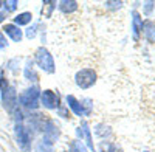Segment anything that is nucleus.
Instances as JSON below:
<instances>
[{
	"instance_id": "nucleus-13",
	"label": "nucleus",
	"mask_w": 155,
	"mask_h": 152,
	"mask_svg": "<svg viewBox=\"0 0 155 152\" xmlns=\"http://www.w3.org/2000/svg\"><path fill=\"white\" fill-rule=\"evenodd\" d=\"M93 132H95V135L98 138H101V140H107V138H110L112 134H113L112 127L109 124H106V123H98L93 127Z\"/></svg>"
},
{
	"instance_id": "nucleus-16",
	"label": "nucleus",
	"mask_w": 155,
	"mask_h": 152,
	"mask_svg": "<svg viewBox=\"0 0 155 152\" xmlns=\"http://www.w3.org/2000/svg\"><path fill=\"white\" fill-rule=\"evenodd\" d=\"M33 22V14L30 11H25V12H20V14H17L14 19H12V23L17 25V27H25V25H30Z\"/></svg>"
},
{
	"instance_id": "nucleus-8",
	"label": "nucleus",
	"mask_w": 155,
	"mask_h": 152,
	"mask_svg": "<svg viewBox=\"0 0 155 152\" xmlns=\"http://www.w3.org/2000/svg\"><path fill=\"white\" fill-rule=\"evenodd\" d=\"M42 134H44L45 140H48L50 143L54 144L59 140V137H61V129H59V126L56 124V121L47 118L44 126H42Z\"/></svg>"
},
{
	"instance_id": "nucleus-17",
	"label": "nucleus",
	"mask_w": 155,
	"mask_h": 152,
	"mask_svg": "<svg viewBox=\"0 0 155 152\" xmlns=\"http://www.w3.org/2000/svg\"><path fill=\"white\" fill-rule=\"evenodd\" d=\"M56 6H58V3L53 2V0H45V2H42V9H41L42 17L50 19L51 16H53V11L56 9Z\"/></svg>"
},
{
	"instance_id": "nucleus-22",
	"label": "nucleus",
	"mask_w": 155,
	"mask_h": 152,
	"mask_svg": "<svg viewBox=\"0 0 155 152\" xmlns=\"http://www.w3.org/2000/svg\"><path fill=\"white\" fill-rule=\"evenodd\" d=\"M19 65H20V59L19 58H12L6 62V70H11L12 73H19Z\"/></svg>"
},
{
	"instance_id": "nucleus-24",
	"label": "nucleus",
	"mask_w": 155,
	"mask_h": 152,
	"mask_svg": "<svg viewBox=\"0 0 155 152\" xmlns=\"http://www.w3.org/2000/svg\"><path fill=\"white\" fill-rule=\"evenodd\" d=\"M36 34H37V23H33L31 27L27 28V31H25V36H27L28 39H34Z\"/></svg>"
},
{
	"instance_id": "nucleus-4",
	"label": "nucleus",
	"mask_w": 155,
	"mask_h": 152,
	"mask_svg": "<svg viewBox=\"0 0 155 152\" xmlns=\"http://www.w3.org/2000/svg\"><path fill=\"white\" fill-rule=\"evenodd\" d=\"M98 81V74L93 68H81L78 70L76 74H74V84L82 88V90H87V88L93 87Z\"/></svg>"
},
{
	"instance_id": "nucleus-32",
	"label": "nucleus",
	"mask_w": 155,
	"mask_h": 152,
	"mask_svg": "<svg viewBox=\"0 0 155 152\" xmlns=\"http://www.w3.org/2000/svg\"><path fill=\"white\" fill-rule=\"evenodd\" d=\"M143 152H149V150H143Z\"/></svg>"
},
{
	"instance_id": "nucleus-18",
	"label": "nucleus",
	"mask_w": 155,
	"mask_h": 152,
	"mask_svg": "<svg viewBox=\"0 0 155 152\" xmlns=\"http://www.w3.org/2000/svg\"><path fill=\"white\" fill-rule=\"evenodd\" d=\"M53 150H54V144L45 140V138L36 143V152H53Z\"/></svg>"
},
{
	"instance_id": "nucleus-1",
	"label": "nucleus",
	"mask_w": 155,
	"mask_h": 152,
	"mask_svg": "<svg viewBox=\"0 0 155 152\" xmlns=\"http://www.w3.org/2000/svg\"><path fill=\"white\" fill-rule=\"evenodd\" d=\"M19 103L23 109L37 110L39 106H41V88H39V85L33 84V85L25 88L19 95Z\"/></svg>"
},
{
	"instance_id": "nucleus-27",
	"label": "nucleus",
	"mask_w": 155,
	"mask_h": 152,
	"mask_svg": "<svg viewBox=\"0 0 155 152\" xmlns=\"http://www.w3.org/2000/svg\"><path fill=\"white\" fill-rule=\"evenodd\" d=\"M153 8H155V2H146V3L143 5V12H144L146 16H150Z\"/></svg>"
},
{
	"instance_id": "nucleus-19",
	"label": "nucleus",
	"mask_w": 155,
	"mask_h": 152,
	"mask_svg": "<svg viewBox=\"0 0 155 152\" xmlns=\"http://www.w3.org/2000/svg\"><path fill=\"white\" fill-rule=\"evenodd\" d=\"M68 152H88V149L81 140H73L68 144Z\"/></svg>"
},
{
	"instance_id": "nucleus-6",
	"label": "nucleus",
	"mask_w": 155,
	"mask_h": 152,
	"mask_svg": "<svg viewBox=\"0 0 155 152\" xmlns=\"http://www.w3.org/2000/svg\"><path fill=\"white\" fill-rule=\"evenodd\" d=\"M41 106H44L47 110H58L62 104H61V95L58 93V90H47L41 92Z\"/></svg>"
},
{
	"instance_id": "nucleus-31",
	"label": "nucleus",
	"mask_w": 155,
	"mask_h": 152,
	"mask_svg": "<svg viewBox=\"0 0 155 152\" xmlns=\"http://www.w3.org/2000/svg\"><path fill=\"white\" fill-rule=\"evenodd\" d=\"M3 6V2H0V8H2Z\"/></svg>"
},
{
	"instance_id": "nucleus-10",
	"label": "nucleus",
	"mask_w": 155,
	"mask_h": 152,
	"mask_svg": "<svg viewBox=\"0 0 155 152\" xmlns=\"http://www.w3.org/2000/svg\"><path fill=\"white\" fill-rule=\"evenodd\" d=\"M2 33L6 37H9L12 42H17V44L22 42V39H23V31L17 27V25H14V23H5Z\"/></svg>"
},
{
	"instance_id": "nucleus-23",
	"label": "nucleus",
	"mask_w": 155,
	"mask_h": 152,
	"mask_svg": "<svg viewBox=\"0 0 155 152\" xmlns=\"http://www.w3.org/2000/svg\"><path fill=\"white\" fill-rule=\"evenodd\" d=\"M3 8H5V12H14L17 8H19V2L17 0H8V2H3Z\"/></svg>"
},
{
	"instance_id": "nucleus-15",
	"label": "nucleus",
	"mask_w": 155,
	"mask_h": 152,
	"mask_svg": "<svg viewBox=\"0 0 155 152\" xmlns=\"http://www.w3.org/2000/svg\"><path fill=\"white\" fill-rule=\"evenodd\" d=\"M58 9L64 14H71L78 9V2H74V0H62V2H58Z\"/></svg>"
},
{
	"instance_id": "nucleus-5",
	"label": "nucleus",
	"mask_w": 155,
	"mask_h": 152,
	"mask_svg": "<svg viewBox=\"0 0 155 152\" xmlns=\"http://www.w3.org/2000/svg\"><path fill=\"white\" fill-rule=\"evenodd\" d=\"M0 95H2V106H3V109L12 115V112H14L17 109V106H19V95L16 92V87L9 85L6 90L2 92Z\"/></svg>"
},
{
	"instance_id": "nucleus-2",
	"label": "nucleus",
	"mask_w": 155,
	"mask_h": 152,
	"mask_svg": "<svg viewBox=\"0 0 155 152\" xmlns=\"http://www.w3.org/2000/svg\"><path fill=\"white\" fill-rule=\"evenodd\" d=\"M34 64L41 68L44 73H48V74H53L56 71V64H54V59H53V55L48 51L47 47H39L34 53Z\"/></svg>"
},
{
	"instance_id": "nucleus-29",
	"label": "nucleus",
	"mask_w": 155,
	"mask_h": 152,
	"mask_svg": "<svg viewBox=\"0 0 155 152\" xmlns=\"http://www.w3.org/2000/svg\"><path fill=\"white\" fill-rule=\"evenodd\" d=\"M8 47V39H6V36L0 31V50H5Z\"/></svg>"
},
{
	"instance_id": "nucleus-28",
	"label": "nucleus",
	"mask_w": 155,
	"mask_h": 152,
	"mask_svg": "<svg viewBox=\"0 0 155 152\" xmlns=\"http://www.w3.org/2000/svg\"><path fill=\"white\" fill-rule=\"evenodd\" d=\"M106 5V8H109V9H120V8H123V2H106L104 3Z\"/></svg>"
},
{
	"instance_id": "nucleus-7",
	"label": "nucleus",
	"mask_w": 155,
	"mask_h": 152,
	"mask_svg": "<svg viewBox=\"0 0 155 152\" xmlns=\"http://www.w3.org/2000/svg\"><path fill=\"white\" fill-rule=\"evenodd\" d=\"M76 140H81V141H85V146L87 149L93 150L95 152V144H93V137H92V129L85 120L81 121L79 127H76Z\"/></svg>"
},
{
	"instance_id": "nucleus-9",
	"label": "nucleus",
	"mask_w": 155,
	"mask_h": 152,
	"mask_svg": "<svg viewBox=\"0 0 155 152\" xmlns=\"http://www.w3.org/2000/svg\"><path fill=\"white\" fill-rule=\"evenodd\" d=\"M130 16H132V22H130V27H132V37H134V41L138 42L141 39V36H143V19H141V14L138 11H132L130 12Z\"/></svg>"
},
{
	"instance_id": "nucleus-25",
	"label": "nucleus",
	"mask_w": 155,
	"mask_h": 152,
	"mask_svg": "<svg viewBox=\"0 0 155 152\" xmlns=\"http://www.w3.org/2000/svg\"><path fill=\"white\" fill-rule=\"evenodd\" d=\"M56 112H58V115H59L61 118H64V120H70V112H68V107H67V106H61Z\"/></svg>"
},
{
	"instance_id": "nucleus-21",
	"label": "nucleus",
	"mask_w": 155,
	"mask_h": 152,
	"mask_svg": "<svg viewBox=\"0 0 155 152\" xmlns=\"http://www.w3.org/2000/svg\"><path fill=\"white\" fill-rule=\"evenodd\" d=\"M116 150V144L109 141V140H104L99 143V147H98V152H115Z\"/></svg>"
},
{
	"instance_id": "nucleus-20",
	"label": "nucleus",
	"mask_w": 155,
	"mask_h": 152,
	"mask_svg": "<svg viewBox=\"0 0 155 152\" xmlns=\"http://www.w3.org/2000/svg\"><path fill=\"white\" fill-rule=\"evenodd\" d=\"M81 104L84 109V117H90L92 115V110H93V101L90 98H81Z\"/></svg>"
},
{
	"instance_id": "nucleus-26",
	"label": "nucleus",
	"mask_w": 155,
	"mask_h": 152,
	"mask_svg": "<svg viewBox=\"0 0 155 152\" xmlns=\"http://www.w3.org/2000/svg\"><path fill=\"white\" fill-rule=\"evenodd\" d=\"M8 87H9L8 78H6V76H5V74L2 73V74H0V93H2V92H5Z\"/></svg>"
},
{
	"instance_id": "nucleus-30",
	"label": "nucleus",
	"mask_w": 155,
	"mask_h": 152,
	"mask_svg": "<svg viewBox=\"0 0 155 152\" xmlns=\"http://www.w3.org/2000/svg\"><path fill=\"white\" fill-rule=\"evenodd\" d=\"M6 19V12H0V25H2Z\"/></svg>"
},
{
	"instance_id": "nucleus-11",
	"label": "nucleus",
	"mask_w": 155,
	"mask_h": 152,
	"mask_svg": "<svg viewBox=\"0 0 155 152\" xmlns=\"http://www.w3.org/2000/svg\"><path fill=\"white\" fill-rule=\"evenodd\" d=\"M23 76H25V79L30 81V82H34L37 84L39 81V74L36 71V67H34V61H31L30 58L25 61V67H23Z\"/></svg>"
},
{
	"instance_id": "nucleus-12",
	"label": "nucleus",
	"mask_w": 155,
	"mask_h": 152,
	"mask_svg": "<svg viewBox=\"0 0 155 152\" xmlns=\"http://www.w3.org/2000/svg\"><path fill=\"white\" fill-rule=\"evenodd\" d=\"M65 101H67V107L74 113L76 117H84V109H82V104H81V101L78 99L74 95H67L65 96Z\"/></svg>"
},
{
	"instance_id": "nucleus-3",
	"label": "nucleus",
	"mask_w": 155,
	"mask_h": 152,
	"mask_svg": "<svg viewBox=\"0 0 155 152\" xmlns=\"http://www.w3.org/2000/svg\"><path fill=\"white\" fill-rule=\"evenodd\" d=\"M14 137H16V143L22 152H31L33 132L30 131L28 126H25L23 123H16L14 124Z\"/></svg>"
},
{
	"instance_id": "nucleus-14",
	"label": "nucleus",
	"mask_w": 155,
	"mask_h": 152,
	"mask_svg": "<svg viewBox=\"0 0 155 152\" xmlns=\"http://www.w3.org/2000/svg\"><path fill=\"white\" fill-rule=\"evenodd\" d=\"M143 36L147 42H150V44L155 42V23H153V20L147 19L143 22Z\"/></svg>"
}]
</instances>
